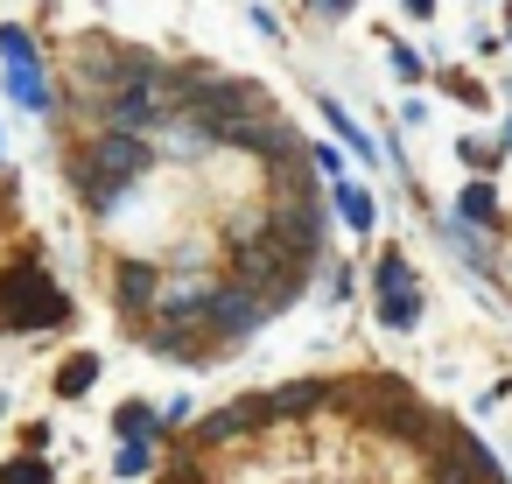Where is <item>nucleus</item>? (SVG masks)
Returning <instances> with one entry per match:
<instances>
[{"label": "nucleus", "instance_id": "1a4fd4ad", "mask_svg": "<svg viewBox=\"0 0 512 484\" xmlns=\"http://www.w3.org/2000/svg\"><path fill=\"white\" fill-rule=\"evenodd\" d=\"M113 428H120V442H155V428H162V421H155V407H148V400H127V407L113 414Z\"/></svg>", "mask_w": 512, "mask_h": 484}, {"label": "nucleus", "instance_id": "39448f33", "mask_svg": "<svg viewBox=\"0 0 512 484\" xmlns=\"http://www.w3.org/2000/svg\"><path fill=\"white\" fill-rule=\"evenodd\" d=\"M372 281H379V316H386L393 330H414V316H421V288H414V267H407L400 253H386Z\"/></svg>", "mask_w": 512, "mask_h": 484}, {"label": "nucleus", "instance_id": "9b49d317", "mask_svg": "<svg viewBox=\"0 0 512 484\" xmlns=\"http://www.w3.org/2000/svg\"><path fill=\"white\" fill-rule=\"evenodd\" d=\"M0 484H50V463L29 449V456H8L0 463Z\"/></svg>", "mask_w": 512, "mask_h": 484}, {"label": "nucleus", "instance_id": "dca6fc26", "mask_svg": "<svg viewBox=\"0 0 512 484\" xmlns=\"http://www.w3.org/2000/svg\"><path fill=\"white\" fill-rule=\"evenodd\" d=\"M309 8H316V15H344V8H351V0H309Z\"/></svg>", "mask_w": 512, "mask_h": 484}, {"label": "nucleus", "instance_id": "4468645a", "mask_svg": "<svg viewBox=\"0 0 512 484\" xmlns=\"http://www.w3.org/2000/svg\"><path fill=\"white\" fill-rule=\"evenodd\" d=\"M323 120H330V127H337V134H344V141H351L358 155H372V141H365V134H358V127L344 120V106H323Z\"/></svg>", "mask_w": 512, "mask_h": 484}, {"label": "nucleus", "instance_id": "0eeeda50", "mask_svg": "<svg viewBox=\"0 0 512 484\" xmlns=\"http://www.w3.org/2000/svg\"><path fill=\"white\" fill-rule=\"evenodd\" d=\"M260 400H267V421H302V414H316V407L330 400V386L295 379V386H274V393H260Z\"/></svg>", "mask_w": 512, "mask_h": 484}, {"label": "nucleus", "instance_id": "f257e3e1", "mask_svg": "<svg viewBox=\"0 0 512 484\" xmlns=\"http://www.w3.org/2000/svg\"><path fill=\"white\" fill-rule=\"evenodd\" d=\"M71 316V295L43 274V260H15L8 274H0V330L8 337H29V330H57Z\"/></svg>", "mask_w": 512, "mask_h": 484}, {"label": "nucleus", "instance_id": "6e6552de", "mask_svg": "<svg viewBox=\"0 0 512 484\" xmlns=\"http://www.w3.org/2000/svg\"><path fill=\"white\" fill-rule=\"evenodd\" d=\"M113 288H120V309H127V316H148V309L162 302V274H155V267H141V260H127Z\"/></svg>", "mask_w": 512, "mask_h": 484}, {"label": "nucleus", "instance_id": "ddd939ff", "mask_svg": "<svg viewBox=\"0 0 512 484\" xmlns=\"http://www.w3.org/2000/svg\"><path fill=\"white\" fill-rule=\"evenodd\" d=\"M337 211H344V218H351V225H358V232H365V225H372V197H365V190H351V183H344V190H337Z\"/></svg>", "mask_w": 512, "mask_h": 484}, {"label": "nucleus", "instance_id": "2eb2a0df", "mask_svg": "<svg viewBox=\"0 0 512 484\" xmlns=\"http://www.w3.org/2000/svg\"><path fill=\"white\" fill-rule=\"evenodd\" d=\"M120 477H148V442H120Z\"/></svg>", "mask_w": 512, "mask_h": 484}, {"label": "nucleus", "instance_id": "7ed1b4c3", "mask_svg": "<svg viewBox=\"0 0 512 484\" xmlns=\"http://www.w3.org/2000/svg\"><path fill=\"white\" fill-rule=\"evenodd\" d=\"M260 295H246L239 281L232 288H211V302H204V337H218V344H232V337H253L260 330Z\"/></svg>", "mask_w": 512, "mask_h": 484}, {"label": "nucleus", "instance_id": "20e7f679", "mask_svg": "<svg viewBox=\"0 0 512 484\" xmlns=\"http://www.w3.org/2000/svg\"><path fill=\"white\" fill-rule=\"evenodd\" d=\"M0 57H8V92L29 106V113H50V85L36 71V43L22 29H0Z\"/></svg>", "mask_w": 512, "mask_h": 484}, {"label": "nucleus", "instance_id": "9d476101", "mask_svg": "<svg viewBox=\"0 0 512 484\" xmlns=\"http://www.w3.org/2000/svg\"><path fill=\"white\" fill-rule=\"evenodd\" d=\"M92 379H99V358H92V351H78V358L57 372V393H64V400H78V393H92Z\"/></svg>", "mask_w": 512, "mask_h": 484}, {"label": "nucleus", "instance_id": "f8f14e48", "mask_svg": "<svg viewBox=\"0 0 512 484\" xmlns=\"http://www.w3.org/2000/svg\"><path fill=\"white\" fill-rule=\"evenodd\" d=\"M470 225H498V197H491V183H470L463 190V204H456Z\"/></svg>", "mask_w": 512, "mask_h": 484}, {"label": "nucleus", "instance_id": "f03ea898", "mask_svg": "<svg viewBox=\"0 0 512 484\" xmlns=\"http://www.w3.org/2000/svg\"><path fill=\"white\" fill-rule=\"evenodd\" d=\"M141 169H148V141H141V134H99V141L71 162V183H78V197H85L92 211H113L120 190H127Z\"/></svg>", "mask_w": 512, "mask_h": 484}, {"label": "nucleus", "instance_id": "423d86ee", "mask_svg": "<svg viewBox=\"0 0 512 484\" xmlns=\"http://www.w3.org/2000/svg\"><path fill=\"white\" fill-rule=\"evenodd\" d=\"M253 428H267V400H232V407H218L211 421H197V442L218 449V442H239V435H253Z\"/></svg>", "mask_w": 512, "mask_h": 484}]
</instances>
